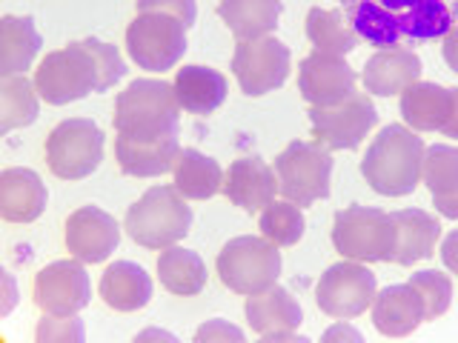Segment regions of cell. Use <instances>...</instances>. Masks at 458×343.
Here are the masks:
<instances>
[{
    "instance_id": "obj_41",
    "label": "cell",
    "mask_w": 458,
    "mask_h": 343,
    "mask_svg": "<svg viewBox=\"0 0 458 343\" xmlns=\"http://www.w3.org/2000/svg\"><path fill=\"white\" fill-rule=\"evenodd\" d=\"M444 43H441V52H444V61H447V66L455 71L458 75V23L450 29L447 35L441 38Z\"/></svg>"
},
{
    "instance_id": "obj_46",
    "label": "cell",
    "mask_w": 458,
    "mask_h": 343,
    "mask_svg": "<svg viewBox=\"0 0 458 343\" xmlns=\"http://www.w3.org/2000/svg\"><path fill=\"white\" fill-rule=\"evenodd\" d=\"M140 338H172V335H164V332H147V335H140Z\"/></svg>"
},
{
    "instance_id": "obj_43",
    "label": "cell",
    "mask_w": 458,
    "mask_h": 343,
    "mask_svg": "<svg viewBox=\"0 0 458 343\" xmlns=\"http://www.w3.org/2000/svg\"><path fill=\"white\" fill-rule=\"evenodd\" d=\"M433 200H436V209L444 214V218L458 221V195H453V197H433Z\"/></svg>"
},
{
    "instance_id": "obj_44",
    "label": "cell",
    "mask_w": 458,
    "mask_h": 343,
    "mask_svg": "<svg viewBox=\"0 0 458 343\" xmlns=\"http://www.w3.org/2000/svg\"><path fill=\"white\" fill-rule=\"evenodd\" d=\"M4 289H6V297H4V306H0V314H9L14 300H18V292H14V280L9 272H4Z\"/></svg>"
},
{
    "instance_id": "obj_24",
    "label": "cell",
    "mask_w": 458,
    "mask_h": 343,
    "mask_svg": "<svg viewBox=\"0 0 458 343\" xmlns=\"http://www.w3.org/2000/svg\"><path fill=\"white\" fill-rule=\"evenodd\" d=\"M453 109V89L419 80L401 92V114L412 132H441Z\"/></svg>"
},
{
    "instance_id": "obj_34",
    "label": "cell",
    "mask_w": 458,
    "mask_h": 343,
    "mask_svg": "<svg viewBox=\"0 0 458 343\" xmlns=\"http://www.w3.org/2000/svg\"><path fill=\"white\" fill-rule=\"evenodd\" d=\"M421 180L433 197H453L458 195V146L436 143L424 152Z\"/></svg>"
},
{
    "instance_id": "obj_25",
    "label": "cell",
    "mask_w": 458,
    "mask_h": 343,
    "mask_svg": "<svg viewBox=\"0 0 458 343\" xmlns=\"http://www.w3.org/2000/svg\"><path fill=\"white\" fill-rule=\"evenodd\" d=\"M98 292L114 312H138L152 297V278L143 272V266L132 261H114L112 266H106Z\"/></svg>"
},
{
    "instance_id": "obj_1",
    "label": "cell",
    "mask_w": 458,
    "mask_h": 343,
    "mask_svg": "<svg viewBox=\"0 0 458 343\" xmlns=\"http://www.w3.org/2000/svg\"><path fill=\"white\" fill-rule=\"evenodd\" d=\"M369 46H404L444 38L458 23V0H338Z\"/></svg>"
},
{
    "instance_id": "obj_4",
    "label": "cell",
    "mask_w": 458,
    "mask_h": 343,
    "mask_svg": "<svg viewBox=\"0 0 458 343\" xmlns=\"http://www.w3.org/2000/svg\"><path fill=\"white\" fill-rule=\"evenodd\" d=\"M192 226V209L186 197L172 186H152L138 204L129 206L123 229L138 247L169 249L186 238Z\"/></svg>"
},
{
    "instance_id": "obj_37",
    "label": "cell",
    "mask_w": 458,
    "mask_h": 343,
    "mask_svg": "<svg viewBox=\"0 0 458 343\" xmlns=\"http://www.w3.org/2000/svg\"><path fill=\"white\" fill-rule=\"evenodd\" d=\"M38 343H64V340H83V326L75 314H43L35 332Z\"/></svg>"
},
{
    "instance_id": "obj_23",
    "label": "cell",
    "mask_w": 458,
    "mask_h": 343,
    "mask_svg": "<svg viewBox=\"0 0 458 343\" xmlns=\"http://www.w3.org/2000/svg\"><path fill=\"white\" fill-rule=\"evenodd\" d=\"M395 221V255L393 264L412 266L436 252L441 238V223L424 209H401L393 212Z\"/></svg>"
},
{
    "instance_id": "obj_17",
    "label": "cell",
    "mask_w": 458,
    "mask_h": 343,
    "mask_svg": "<svg viewBox=\"0 0 458 343\" xmlns=\"http://www.w3.org/2000/svg\"><path fill=\"white\" fill-rule=\"evenodd\" d=\"M247 323L255 335L264 340H293L295 329L304 321L298 300L284 289V286H272L267 292L247 295Z\"/></svg>"
},
{
    "instance_id": "obj_31",
    "label": "cell",
    "mask_w": 458,
    "mask_h": 343,
    "mask_svg": "<svg viewBox=\"0 0 458 343\" xmlns=\"http://www.w3.org/2000/svg\"><path fill=\"white\" fill-rule=\"evenodd\" d=\"M307 38L315 46V52L338 54V57L350 54L358 46V40H361L352 23L347 21V14L321 6H312L307 14Z\"/></svg>"
},
{
    "instance_id": "obj_28",
    "label": "cell",
    "mask_w": 458,
    "mask_h": 343,
    "mask_svg": "<svg viewBox=\"0 0 458 343\" xmlns=\"http://www.w3.org/2000/svg\"><path fill=\"white\" fill-rule=\"evenodd\" d=\"M281 0H221L218 14L238 40H258L276 32Z\"/></svg>"
},
{
    "instance_id": "obj_42",
    "label": "cell",
    "mask_w": 458,
    "mask_h": 343,
    "mask_svg": "<svg viewBox=\"0 0 458 343\" xmlns=\"http://www.w3.org/2000/svg\"><path fill=\"white\" fill-rule=\"evenodd\" d=\"M441 135H447V138H455V140H458V86L453 89V109H450L447 123L441 126Z\"/></svg>"
},
{
    "instance_id": "obj_18",
    "label": "cell",
    "mask_w": 458,
    "mask_h": 343,
    "mask_svg": "<svg viewBox=\"0 0 458 343\" xmlns=\"http://www.w3.org/2000/svg\"><path fill=\"white\" fill-rule=\"evenodd\" d=\"M278 192V175L267 161L258 155L252 157H238L229 166L224 178V195L229 204L241 206L243 212H264Z\"/></svg>"
},
{
    "instance_id": "obj_7",
    "label": "cell",
    "mask_w": 458,
    "mask_h": 343,
    "mask_svg": "<svg viewBox=\"0 0 458 343\" xmlns=\"http://www.w3.org/2000/svg\"><path fill=\"white\" fill-rule=\"evenodd\" d=\"M278 192L295 206H312L315 200L329 195V175H333V155L321 143L293 140L276 157Z\"/></svg>"
},
{
    "instance_id": "obj_10",
    "label": "cell",
    "mask_w": 458,
    "mask_h": 343,
    "mask_svg": "<svg viewBox=\"0 0 458 343\" xmlns=\"http://www.w3.org/2000/svg\"><path fill=\"white\" fill-rule=\"evenodd\" d=\"M104 161V132L86 118L57 123L47 138L49 172L61 180H83Z\"/></svg>"
},
{
    "instance_id": "obj_9",
    "label": "cell",
    "mask_w": 458,
    "mask_h": 343,
    "mask_svg": "<svg viewBox=\"0 0 458 343\" xmlns=\"http://www.w3.org/2000/svg\"><path fill=\"white\" fill-rule=\"evenodd\" d=\"M126 52L147 71H166L186 52V26L166 12H138L126 29Z\"/></svg>"
},
{
    "instance_id": "obj_19",
    "label": "cell",
    "mask_w": 458,
    "mask_h": 343,
    "mask_svg": "<svg viewBox=\"0 0 458 343\" xmlns=\"http://www.w3.org/2000/svg\"><path fill=\"white\" fill-rule=\"evenodd\" d=\"M181 155L178 132L161 135V138H129L118 135L114 140V157L123 175L129 178H157L175 169Z\"/></svg>"
},
{
    "instance_id": "obj_45",
    "label": "cell",
    "mask_w": 458,
    "mask_h": 343,
    "mask_svg": "<svg viewBox=\"0 0 458 343\" xmlns=\"http://www.w3.org/2000/svg\"><path fill=\"white\" fill-rule=\"evenodd\" d=\"M335 338H350V340H361V332H355L350 326H333L329 332H324V340H335Z\"/></svg>"
},
{
    "instance_id": "obj_13",
    "label": "cell",
    "mask_w": 458,
    "mask_h": 343,
    "mask_svg": "<svg viewBox=\"0 0 458 343\" xmlns=\"http://www.w3.org/2000/svg\"><path fill=\"white\" fill-rule=\"evenodd\" d=\"M290 49L278 38H258V40H238L233 54V71L243 95L261 97L276 92L290 78Z\"/></svg>"
},
{
    "instance_id": "obj_6",
    "label": "cell",
    "mask_w": 458,
    "mask_h": 343,
    "mask_svg": "<svg viewBox=\"0 0 458 343\" xmlns=\"http://www.w3.org/2000/svg\"><path fill=\"white\" fill-rule=\"evenodd\" d=\"M218 278L229 292L235 295H258L278 283L281 275V252L264 235H241L233 238L218 252Z\"/></svg>"
},
{
    "instance_id": "obj_40",
    "label": "cell",
    "mask_w": 458,
    "mask_h": 343,
    "mask_svg": "<svg viewBox=\"0 0 458 343\" xmlns=\"http://www.w3.org/2000/svg\"><path fill=\"white\" fill-rule=\"evenodd\" d=\"M441 261H444V266L453 272V275H458V229L444 238V243H441Z\"/></svg>"
},
{
    "instance_id": "obj_32",
    "label": "cell",
    "mask_w": 458,
    "mask_h": 343,
    "mask_svg": "<svg viewBox=\"0 0 458 343\" xmlns=\"http://www.w3.org/2000/svg\"><path fill=\"white\" fill-rule=\"evenodd\" d=\"M38 86L26 75L0 78V135L38 121Z\"/></svg>"
},
{
    "instance_id": "obj_36",
    "label": "cell",
    "mask_w": 458,
    "mask_h": 343,
    "mask_svg": "<svg viewBox=\"0 0 458 343\" xmlns=\"http://www.w3.org/2000/svg\"><path fill=\"white\" fill-rule=\"evenodd\" d=\"M83 43L89 46V52L95 57V66H98V92L112 89V86L126 75V63H123L118 46H112V43H104L98 38H86Z\"/></svg>"
},
{
    "instance_id": "obj_33",
    "label": "cell",
    "mask_w": 458,
    "mask_h": 343,
    "mask_svg": "<svg viewBox=\"0 0 458 343\" xmlns=\"http://www.w3.org/2000/svg\"><path fill=\"white\" fill-rule=\"evenodd\" d=\"M258 229H261V235L276 243V247H295V243L304 238L307 221L301 206H295L293 200H272L261 212Z\"/></svg>"
},
{
    "instance_id": "obj_2",
    "label": "cell",
    "mask_w": 458,
    "mask_h": 343,
    "mask_svg": "<svg viewBox=\"0 0 458 343\" xmlns=\"http://www.w3.org/2000/svg\"><path fill=\"white\" fill-rule=\"evenodd\" d=\"M424 152V140L410 126L390 123L369 143L361 161V175L372 192L384 197H404L421 183Z\"/></svg>"
},
{
    "instance_id": "obj_12",
    "label": "cell",
    "mask_w": 458,
    "mask_h": 343,
    "mask_svg": "<svg viewBox=\"0 0 458 343\" xmlns=\"http://www.w3.org/2000/svg\"><path fill=\"white\" fill-rule=\"evenodd\" d=\"M376 292V275L364 264L341 261L321 275L318 286H315V304L329 318L350 321L372 306Z\"/></svg>"
},
{
    "instance_id": "obj_22",
    "label": "cell",
    "mask_w": 458,
    "mask_h": 343,
    "mask_svg": "<svg viewBox=\"0 0 458 343\" xmlns=\"http://www.w3.org/2000/svg\"><path fill=\"white\" fill-rule=\"evenodd\" d=\"M47 183L38 172L9 166L0 172V218L9 223H32L47 212Z\"/></svg>"
},
{
    "instance_id": "obj_14",
    "label": "cell",
    "mask_w": 458,
    "mask_h": 343,
    "mask_svg": "<svg viewBox=\"0 0 458 343\" xmlns=\"http://www.w3.org/2000/svg\"><path fill=\"white\" fill-rule=\"evenodd\" d=\"M35 306L43 314H78L89 306L92 286L83 261H55L35 275L32 286Z\"/></svg>"
},
{
    "instance_id": "obj_27",
    "label": "cell",
    "mask_w": 458,
    "mask_h": 343,
    "mask_svg": "<svg viewBox=\"0 0 458 343\" xmlns=\"http://www.w3.org/2000/svg\"><path fill=\"white\" fill-rule=\"evenodd\" d=\"M43 46L32 18H0V78L4 75H26Z\"/></svg>"
},
{
    "instance_id": "obj_35",
    "label": "cell",
    "mask_w": 458,
    "mask_h": 343,
    "mask_svg": "<svg viewBox=\"0 0 458 343\" xmlns=\"http://www.w3.org/2000/svg\"><path fill=\"white\" fill-rule=\"evenodd\" d=\"M410 286H415L419 295L424 297L427 321L441 318L453 304V280L450 275H444V272H436V269L415 272V275H410Z\"/></svg>"
},
{
    "instance_id": "obj_15",
    "label": "cell",
    "mask_w": 458,
    "mask_h": 343,
    "mask_svg": "<svg viewBox=\"0 0 458 343\" xmlns=\"http://www.w3.org/2000/svg\"><path fill=\"white\" fill-rule=\"evenodd\" d=\"M355 69L338 54L312 52L298 66V92L310 106H335L355 92Z\"/></svg>"
},
{
    "instance_id": "obj_3",
    "label": "cell",
    "mask_w": 458,
    "mask_h": 343,
    "mask_svg": "<svg viewBox=\"0 0 458 343\" xmlns=\"http://www.w3.org/2000/svg\"><path fill=\"white\" fill-rule=\"evenodd\" d=\"M181 104L175 86L152 78H138L114 100V132L129 138L175 135Z\"/></svg>"
},
{
    "instance_id": "obj_16",
    "label": "cell",
    "mask_w": 458,
    "mask_h": 343,
    "mask_svg": "<svg viewBox=\"0 0 458 343\" xmlns=\"http://www.w3.org/2000/svg\"><path fill=\"white\" fill-rule=\"evenodd\" d=\"M66 249L83 264H104L118 249L121 226L109 212L98 206H81L66 221Z\"/></svg>"
},
{
    "instance_id": "obj_29",
    "label": "cell",
    "mask_w": 458,
    "mask_h": 343,
    "mask_svg": "<svg viewBox=\"0 0 458 343\" xmlns=\"http://www.w3.org/2000/svg\"><path fill=\"white\" fill-rule=\"evenodd\" d=\"M175 189L190 200H209L224 192V169L215 157L200 155L198 149H181L175 169Z\"/></svg>"
},
{
    "instance_id": "obj_21",
    "label": "cell",
    "mask_w": 458,
    "mask_h": 343,
    "mask_svg": "<svg viewBox=\"0 0 458 343\" xmlns=\"http://www.w3.org/2000/svg\"><path fill=\"white\" fill-rule=\"evenodd\" d=\"M427 321L424 297L410 283H395L376 292L372 300V326L384 338H407Z\"/></svg>"
},
{
    "instance_id": "obj_20",
    "label": "cell",
    "mask_w": 458,
    "mask_h": 343,
    "mask_svg": "<svg viewBox=\"0 0 458 343\" xmlns=\"http://www.w3.org/2000/svg\"><path fill=\"white\" fill-rule=\"evenodd\" d=\"M421 71H424L421 57L415 54L412 49H407V46H386V49H378L364 63L361 80H364V89L369 95L393 97V95L404 92L407 86L419 83Z\"/></svg>"
},
{
    "instance_id": "obj_5",
    "label": "cell",
    "mask_w": 458,
    "mask_h": 343,
    "mask_svg": "<svg viewBox=\"0 0 458 343\" xmlns=\"http://www.w3.org/2000/svg\"><path fill=\"white\" fill-rule=\"evenodd\" d=\"M333 247L341 257L358 264H384L395 255V221L393 214L372 206H347L335 212Z\"/></svg>"
},
{
    "instance_id": "obj_38",
    "label": "cell",
    "mask_w": 458,
    "mask_h": 343,
    "mask_svg": "<svg viewBox=\"0 0 458 343\" xmlns=\"http://www.w3.org/2000/svg\"><path fill=\"white\" fill-rule=\"evenodd\" d=\"M138 12H166L190 29L195 23V0H138Z\"/></svg>"
},
{
    "instance_id": "obj_30",
    "label": "cell",
    "mask_w": 458,
    "mask_h": 343,
    "mask_svg": "<svg viewBox=\"0 0 458 343\" xmlns=\"http://www.w3.org/2000/svg\"><path fill=\"white\" fill-rule=\"evenodd\" d=\"M157 278H161V286L166 292L192 297L204 292L207 266L200 261L198 252L183 249V247H169V249H161V257H157Z\"/></svg>"
},
{
    "instance_id": "obj_8",
    "label": "cell",
    "mask_w": 458,
    "mask_h": 343,
    "mask_svg": "<svg viewBox=\"0 0 458 343\" xmlns=\"http://www.w3.org/2000/svg\"><path fill=\"white\" fill-rule=\"evenodd\" d=\"M35 86L38 95L52 106H64L98 92V66L89 46L78 40L66 49L49 52L35 71Z\"/></svg>"
},
{
    "instance_id": "obj_39",
    "label": "cell",
    "mask_w": 458,
    "mask_h": 343,
    "mask_svg": "<svg viewBox=\"0 0 458 343\" xmlns=\"http://www.w3.org/2000/svg\"><path fill=\"white\" fill-rule=\"evenodd\" d=\"M195 340L198 343H204V340H243V332L238 326L218 318V321H209V323L200 326L195 332Z\"/></svg>"
},
{
    "instance_id": "obj_11",
    "label": "cell",
    "mask_w": 458,
    "mask_h": 343,
    "mask_svg": "<svg viewBox=\"0 0 458 343\" xmlns=\"http://www.w3.org/2000/svg\"><path fill=\"white\" fill-rule=\"evenodd\" d=\"M312 138L324 149H358L369 135V129L378 123V112L372 106L369 95L352 92L335 106H312L310 109Z\"/></svg>"
},
{
    "instance_id": "obj_26",
    "label": "cell",
    "mask_w": 458,
    "mask_h": 343,
    "mask_svg": "<svg viewBox=\"0 0 458 343\" xmlns=\"http://www.w3.org/2000/svg\"><path fill=\"white\" fill-rule=\"evenodd\" d=\"M172 86H175L181 109L190 112V114H212L224 104L226 92H229L226 78L218 69L198 66V63L178 69L175 83Z\"/></svg>"
}]
</instances>
